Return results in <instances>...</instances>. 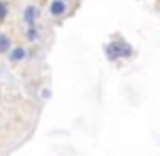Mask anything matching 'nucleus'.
<instances>
[{
	"instance_id": "obj_1",
	"label": "nucleus",
	"mask_w": 160,
	"mask_h": 156,
	"mask_svg": "<svg viewBox=\"0 0 160 156\" xmlns=\"http://www.w3.org/2000/svg\"><path fill=\"white\" fill-rule=\"evenodd\" d=\"M106 53H108V56H109V58H119V56L128 58V56L132 55V49H130V45H128V43L117 41V43L108 45V47H106Z\"/></svg>"
},
{
	"instance_id": "obj_2",
	"label": "nucleus",
	"mask_w": 160,
	"mask_h": 156,
	"mask_svg": "<svg viewBox=\"0 0 160 156\" xmlns=\"http://www.w3.org/2000/svg\"><path fill=\"white\" fill-rule=\"evenodd\" d=\"M66 10L64 2H60V0H55V2H51V15H62Z\"/></svg>"
},
{
	"instance_id": "obj_3",
	"label": "nucleus",
	"mask_w": 160,
	"mask_h": 156,
	"mask_svg": "<svg viewBox=\"0 0 160 156\" xmlns=\"http://www.w3.org/2000/svg\"><path fill=\"white\" fill-rule=\"evenodd\" d=\"M36 15H38V10H36L34 6H30V8H27V13H25V21H27L28 25H32Z\"/></svg>"
},
{
	"instance_id": "obj_4",
	"label": "nucleus",
	"mask_w": 160,
	"mask_h": 156,
	"mask_svg": "<svg viewBox=\"0 0 160 156\" xmlns=\"http://www.w3.org/2000/svg\"><path fill=\"white\" fill-rule=\"evenodd\" d=\"M25 55H27V53H25V49H23V47H17V49H13V51H12V55H10V56H12V60H21Z\"/></svg>"
},
{
	"instance_id": "obj_5",
	"label": "nucleus",
	"mask_w": 160,
	"mask_h": 156,
	"mask_svg": "<svg viewBox=\"0 0 160 156\" xmlns=\"http://www.w3.org/2000/svg\"><path fill=\"white\" fill-rule=\"evenodd\" d=\"M8 47H10V40L6 36H2V38H0V53L8 51Z\"/></svg>"
},
{
	"instance_id": "obj_6",
	"label": "nucleus",
	"mask_w": 160,
	"mask_h": 156,
	"mask_svg": "<svg viewBox=\"0 0 160 156\" xmlns=\"http://www.w3.org/2000/svg\"><path fill=\"white\" fill-rule=\"evenodd\" d=\"M8 15V4L6 2H0V21H4Z\"/></svg>"
},
{
	"instance_id": "obj_7",
	"label": "nucleus",
	"mask_w": 160,
	"mask_h": 156,
	"mask_svg": "<svg viewBox=\"0 0 160 156\" xmlns=\"http://www.w3.org/2000/svg\"><path fill=\"white\" fill-rule=\"evenodd\" d=\"M28 38H30V40H36V30H34V28L28 32Z\"/></svg>"
}]
</instances>
